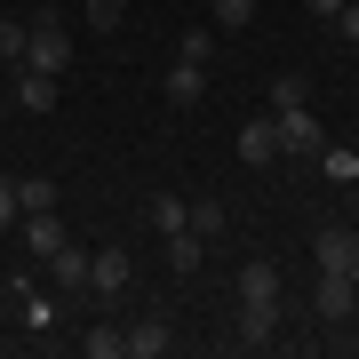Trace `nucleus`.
<instances>
[{"label": "nucleus", "mask_w": 359, "mask_h": 359, "mask_svg": "<svg viewBox=\"0 0 359 359\" xmlns=\"http://www.w3.org/2000/svg\"><path fill=\"white\" fill-rule=\"evenodd\" d=\"M351 287H359V264H351Z\"/></svg>", "instance_id": "bb28decb"}, {"label": "nucleus", "mask_w": 359, "mask_h": 359, "mask_svg": "<svg viewBox=\"0 0 359 359\" xmlns=\"http://www.w3.org/2000/svg\"><path fill=\"white\" fill-rule=\"evenodd\" d=\"M240 311H280V264H248L240 271Z\"/></svg>", "instance_id": "39448f33"}, {"label": "nucleus", "mask_w": 359, "mask_h": 359, "mask_svg": "<svg viewBox=\"0 0 359 359\" xmlns=\"http://www.w3.org/2000/svg\"><path fill=\"white\" fill-rule=\"evenodd\" d=\"M48 271H56V287H65V295H88V256H80L72 240H65V248L48 256Z\"/></svg>", "instance_id": "f8f14e48"}, {"label": "nucleus", "mask_w": 359, "mask_h": 359, "mask_svg": "<svg viewBox=\"0 0 359 359\" xmlns=\"http://www.w3.org/2000/svg\"><path fill=\"white\" fill-rule=\"evenodd\" d=\"M320 160H327V176H335V184H351V176H359V152H320Z\"/></svg>", "instance_id": "b1692460"}, {"label": "nucleus", "mask_w": 359, "mask_h": 359, "mask_svg": "<svg viewBox=\"0 0 359 359\" xmlns=\"http://www.w3.org/2000/svg\"><path fill=\"white\" fill-rule=\"evenodd\" d=\"M0 65H25V16H0Z\"/></svg>", "instance_id": "6ab92c4d"}, {"label": "nucleus", "mask_w": 359, "mask_h": 359, "mask_svg": "<svg viewBox=\"0 0 359 359\" xmlns=\"http://www.w3.org/2000/svg\"><path fill=\"white\" fill-rule=\"evenodd\" d=\"M80 16H88V25H96V32H112V25H120V16H128V0H80Z\"/></svg>", "instance_id": "aec40b11"}, {"label": "nucleus", "mask_w": 359, "mask_h": 359, "mask_svg": "<svg viewBox=\"0 0 359 359\" xmlns=\"http://www.w3.org/2000/svg\"><path fill=\"white\" fill-rule=\"evenodd\" d=\"M184 224H192L200 240H224V231H231V208L224 200H184Z\"/></svg>", "instance_id": "9b49d317"}, {"label": "nucleus", "mask_w": 359, "mask_h": 359, "mask_svg": "<svg viewBox=\"0 0 359 359\" xmlns=\"http://www.w3.org/2000/svg\"><path fill=\"white\" fill-rule=\"evenodd\" d=\"M271 128H280V152H327L320 120H311V104H280L271 112Z\"/></svg>", "instance_id": "7ed1b4c3"}, {"label": "nucleus", "mask_w": 359, "mask_h": 359, "mask_svg": "<svg viewBox=\"0 0 359 359\" xmlns=\"http://www.w3.org/2000/svg\"><path fill=\"white\" fill-rule=\"evenodd\" d=\"M25 248L48 264L56 248H65V216H56V208H32V216H25Z\"/></svg>", "instance_id": "1a4fd4ad"}, {"label": "nucleus", "mask_w": 359, "mask_h": 359, "mask_svg": "<svg viewBox=\"0 0 359 359\" xmlns=\"http://www.w3.org/2000/svg\"><path fill=\"white\" fill-rule=\"evenodd\" d=\"M80 351H88V359H120V351H128V327H112V320H104V327L80 335Z\"/></svg>", "instance_id": "dca6fc26"}, {"label": "nucleus", "mask_w": 359, "mask_h": 359, "mask_svg": "<svg viewBox=\"0 0 359 359\" xmlns=\"http://www.w3.org/2000/svg\"><path fill=\"white\" fill-rule=\"evenodd\" d=\"M160 88H168V104H200V96H208V65H184V56H176Z\"/></svg>", "instance_id": "9d476101"}, {"label": "nucleus", "mask_w": 359, "mask_h": 359, "mask_svg": "<svg viewBox=\"0 0 359 359\" xmlns=\"http://www.w3.org/2000/svg\"><path fill=\"white\" fill-rule=\"evenodd\" d=\"M335 32H344V40H359V0H344V8H335Z\"/></svg>", "instance_id": "393cba45"}, {"label": "nucleus", "mask_w": 359, "mask_h": 359, "mask_svg": "<svg viewBox=\"0 0 359 359\" xmlns=\"http://www.w3.org/2000/svg\"><path fill=\"white\" fill-rule=\"evenodd\" d=\"M176 56H184V65H208V56H216V25H192L176 40Z\"/></svg>", "instance_id": "f3484780"}, {"label": "nucleus", "mask_w": 359, "mask_h": 359, "mask_svg": "<svg viewBox=\"0 0 359 359\" xmlns=\"http://www.w3.org/2000/svg\"><path fill=\"white\" fill-rule=\"evenodd\" d=\"M304 8H311V16H335V8H344V0H304Z\"/></svg>", "instance_id": "a878e982"}, {"label": "nucleus", "mask_w": 359, "mask_h": 359, "mask_svg": "<svg viewBox=\"0 0 359 359\" xmlns=\"http://www.w3.org/2000/svg\"><path fill=\"white\" fill-rule=\"evenodd\" d=\"M311 311H320L327 327H351V311H359V287H351V271H320V287H311Z\"/></svg>", "instance_id": "f03ea898"}, {"label": "nucleus", "mask_w": 359, "mask_h": 359, "mask_svg": "<svg viewBox=\"0 0 359 359\" xmlns=\"http://www.w3.org/2000/svg\"><path fill=\"white\" fill-rule=\"evenodd\" d=\"M120 287H128V248H96V256H88V295L112 304Z\"/></svg>", "instance_id": "20e7f679"}, {"label": "nucleus", "mask_w": 359, "mask_h": 359, "mask_svg": "<svg viewBox=\"0 0 359 359\" xmlns=\"http://www.w3.org/2000/svg\"><path fill=\"white\" fill-rule=\"evenodd\" d=\"M25 65L65 80V65H72V32H65V16H56V8H32V16H25Z\"/></svg>", "instance_id": "f257e3e1"}, {"label": "nucleus", "mask_w": 359, "mask_h": 359, "mask_svg": "<svg viewBox=\"0 0 359 359\" xmlns=\"http://www.w3.org/2000/svg\"><path fill=\"white\" fill-rule=\"evenodd\" d=\"M200 256H208V240H200L192 224H184V231H168V271H200Z\"/></svg>", "instance_id": "4468645a"}, {"label": "nucleus", "mask_w": 359, "mask_h": 359, "mask_svg": "<svg viewBox=\"0 0 359 359\" xmlns=\"http://www.w3.org/2000/svg\"><path fill=\"white\" fill-rule=\"evenodd\" d=\"M208 16H216V32H231V25L256 16V0H208Z\"/></svg>", "instance_id": "412c9836"}, {"label": "nucleus", "mask_w": 359, "mask_h": 359, "mask_svg": "<svg viewBox=\"0 0 359 359\" xmlns=\"http://www.w3.org/2000/svg\"><path fill=\"white\" fill-rule=\"evenodd\" d=\"M25 224V200H16V176H0V231Z\"/></svg>", "instance_id": "4be33fe9"}, {"label": "nucleus", "mask_w": 359, "mask_h": 359, "mask_svg": "<svg viewBox=\"0 0 359 359\" xmlns=\"http://www.w3.org/2000/svg\"><path fill=\"white\" fill-rule=\"evenodd\" d=\"M240 160H248V168H271V160H280V128H271V112H256V120L240 128Z\"/></svg>", "instance_id": "6e6552de"}, {"label": "nucleus", "mask_w": 359, "mask_h": 359, "mask_svg": "<svg viewBox=\"0 0 359 359\" xmlns=\"http://www.w3.org/2000/svg\"><path fill=\"white\" fill-rule=\"evenodd\" d=\"M311 264H320V271H351V264H359V231L327 224L320 240H311Z\"/></svg>", "instance_id": "0eeeda50"}, {"label": "nucleus", "mask_w": 359, "mask_h": 359, "mask_svg": "<svg viewBox=\"0 0 359 359\" xmlns=\"http://www.w3.org/2000/svg\"><path fill=\"white\" fill-rule=\"evenodd\" d=\"M16 112L48 120V112H56V72H32V65H16Z\"/></svg>", "instance_id": "423d86ee"}, {"label": "nucleus", "mask_w": 359, "mask_h": 359, "mask_svg": "<svg viewBox=\"0 0 359 359\" xmlns=\"http://www.w3.org/2000/svg\"><path fill=\"white\" fill-rule=\"evenodd\" d=\"M280 104H304V80H295V72H280V80H271V112H280Z\"/></svg>", "instance_id": "5701e85b"}, {"label": "nucleus", "mask_w": 359, "mask_h": 359, "mask_svg": "<svg viewBox=\"0 0 359 359\" xmlns=\"http://www.w3.org/2000/svg\"><path fill=\"white\" fill-rule=\"evenodd\" d=\"M351 335H359V311H351Z\"/></svg>", "instance_id": "cd10ccee"}, {"label": "nucleus", "mask_w": 359, "mask_h": 359, "mask_svg": "<svg viewBox=\"0 0 359 359\" xmlns=\"http://www.w3.org/2000/svg\"><path fill=\"white\" fill-rule=\"evenodd\" d=\"M144 224H152L160 240H168V231H184V200H176V192H152V200H144Z\"/></svg>", "instance_id": "2eb2a0df"}, {"label": "nucleus", "mask_w": 359, "mask_h": 359, "mask_svg": "<svg viewBox=\"0 0 359 359\" xmlns=\"http://www.w3.org/2000/svg\"><path fill=\"white\" fill-rule=\"evenodd\" d=\"M128 351H136V359L176 351V327H168V320H136V327H128Z\"/></svg>", "instance_id": "ddd939ff"}, {"label": "nucleus", "mask_w": 359, "mask_h": 359, "mask_svg": "<svg viewBox=\"0 0 359 359\" xmlns=\"http://www.w3.org/2000/svg\"><path fill=\"white\" fill-rule=\"evenodd\" d=\"M16 200H25V216L32 208H56V184L48 176H16Z\"/></svg>", "instance_id": "a211bd4d"}]
</instances>
